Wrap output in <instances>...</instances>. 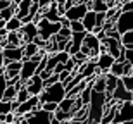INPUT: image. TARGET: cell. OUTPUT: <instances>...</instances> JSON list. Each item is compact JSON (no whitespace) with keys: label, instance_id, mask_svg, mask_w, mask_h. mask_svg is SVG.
<instances>
[{"label":"cell","instance_id":"obj_28","mask_svg":"<svg viewBox=\"0 0 133 124\" xmlns=\"http://www.w3.org/2000/svg\"><path fill=\"white\" fill-rule=\"evenodd\" d=\"M123 59L124 62L133 64V47H123Z\"/></svg>","mask_w":133,"mask_h":124},{"label":"cell","instance_id":"obj_12","mask_svg":"<svg viewBox=\"0 0 133 124\" xmlns=\"http://www.w3.org/2000/svg\"><path fill=\"white\" fill-rule=\"evenodd\" d=\"M111 98H112L114 102H133V91H128V90L123 86L121 79H118L116 88H114V91L111 93Z\"/></svg>","mask_w":133,"mask_h":124},{"label":"cell","instance_id":"obj_26","mask_svg":"<svg viewBox=\"0 0 133 124\" xmlns=\"http://www.w3.org/2000/svg\"><path fill=\"white\" fill-rule=\"evenodd\" d=\"M12 112V100L7 102V100H0V115H5Z\"/></svg>","mask_w":133,"mask_h":124},{"label":"cell","instance_id":"obj_18","mask_svg":"<svg viewBox=\"0 0 133 124\" xmlns=\"http://www.w3.org/2000/svg\"><path fill=\"white\" fill-rule=\"evenodd\" d=\"M5 41H7V45H14V47H21V45H23L21 35L17 31H9L7 36H5Z\"/></svg>","mask_w":133,"mask_h":124},{"label":"cell","instance_id":"obj_3","mask_svg":"<svg viewBox=\"0 0 133 124\" xmlns=\"http://www.w3.org/2000/svg\"><path fill=\"white\" fill-rule=\"evenodd\" d=\"M79 52H83V54L87 55V59H95V57L100 54V40L94 33H87L83 41H81Z\"/></svg>","mask_w":133,"mask_h":124},{"label":"cell","instance_id":"obj_21","mask_svg":"<svg viewBox=\"0 0 133 124\" xmlns=\"http://www.w3.org/2000/svg\"><path fill=\"white\" fill-rule=\"evenodd\" d=\"M16 93H17V88H16L14 84H7V88L4 90V95H2V100L10 102V100L16 98Z\"/></svg>","mask_w":133,"mask_h":124},{"label":"cell","instance_id":"obj_7","mask_svg":"<svg viewBox=\"0 0 133 124\" xmlns=\"http://www.w3.org/2000/svg\"><path fill=\"white\" fill-rule=\"evenodd\" d=\"M114 28L119 35H123L126 31H133V17L131 12H119V16L114 21Z\"/></svg>","mask_w":133,"mask_h":124},{"label":"cell","instance_id":"obj_24","mask_svg":"<svg viewBox=\"0 0 133 124\" xmlns=\"http://www.w3.org/2000/svg\"><path fill=\"white\" fill-rule=\"evenodd\" d=\"M30 98V93H28V90L24 88V84H23V86H21L19 90H17V93H16V102H17V104H23V102H26V100Z\"/></svg>","mask_w":133,"mask_h":124},{"label":"cell","instance_id":"obj_37","mask_svg":"<svg viewBox=\"0 0 133 124\" xmlns=\"http://www.w3.org/2000/svg\"><path fill=\"white\" fill-rule=\"evenodd\" d=\"M4 26H5V21L2 19V17H0V28H4Z\"/></svg>","mask_w":133,"mask_h":124},{"label":"cell","instance_id":"obj_15","mask_svg":"<svg viewBox=\"0 0 133 124\" xmlns=\"http://www.w3.org/2000/svg\"><path fill=\"white\" fill-rule=\"evenodd\" d=\"M17 33L21 35L23 45L33 41L35 36H38V31H36V24H35V23H26V24H23L19 28V31H17Z\"/></svg>","mask_w":133,"mask_h":124},{"label":"cell","instance_id":"obj_25","mask_svg":"<svg viewBox=\"0 0 133 124\" xmlns=\"http://www.w3.org/2000/svg\"><path fill=\"white\" fill-rule=\"evenodd\" d=\"M54 117L57 121H61V122H68V121H71L73 119V112H62V110H55L54 112Z\"/></svg>","mask_w":133,"mask_h":124},{"label":"cell","instance_id":"obj_14","mask_svg":"<svg viewBox=\"0 0 133 124\" xmlns=\"http://www.w3.org/2000/svg\"><path fill=\"white\" fill-rule=\"evenodd\" d=\"M24 88L28 90L30 97H38V95L42 93V90H43V79H42L38 74H35L24 83Z\"/></svg>","mask_w":133,"mask_h":124},{"label":"cell","instance_id":"obj_8","mask_svg":"<svg viewBox=\"0 0 133 124\" xmlns=\"http://www.w3.org/2000/svg\"><path fill=\"white\" fill-rule=\"evenodd\" d=\"M36 65H38V62H36V60H33V59H23V60H21L19 81L23 84L30 79L31 76H35V72H36Z\"/></svg>","mask_w":133,"mask_h":124},{"label":"cell","instance_id":"obj_5","mask_svg":"<svg viewBox=\"0 0 133 124\" xmlns=\"http://www.w3.org/2000/svg\"><path fill=\"white\" fill-rule=\"evenodd\" d=\"M36 31H38V36L42 38L43 41H49L52 36L57 33V31L61 30V24L59 23H50V21H47L45 17H42V19H38L36 23Z\"/></svg>","mask_w":133,"mask_h":124},{"label":"cell","instance_id":"obj_1","mask_svg":"<svg viewBox=\"0 0 133 124\" xmlns=\"http://www.w3.org/2000/svg\"><path fill=\"white\" fill-rule=\"evenodd\" d=\"M105 102H107L105 95L92 90L90 102L87 105V124H100L104 109H105Z\"/></svg>","mask_w":133,"mask_h":124},{"label":"cell","instance_id":"obj_36","mask_svg":"<svg viewBox=\"0 0 133 124\" xmlns=\"http://www.w3.org/2000/svg\"><path fill=\"white\" fill-rule=\"evenodd\" d=\"M64 0H50V4H62Z\"/></svg>","mask_w":133,"mask_h":124},{"label":"cell","instance_id":"obj_23","mask_svg":"<svg viewBox=\"0 0 133 124\" xmlns=\"http://www.w3.org/2000/svg\"><path fill=\"white\" fill-rule=\"evenodd\" d=\"M123 67H124V62H116V60H114L112 65H111V69H109V72L112 76H116V78H121V76H123Z\"/></svg>","mask_w":133,"mask_h":124},{"label":"cell","instance_id":"obj_39","mask_svg":"<svg viewBox=\"0 0 133 124\" xmlns=\"http://www.w3.org/2000/svg\"><path fill=\"white\" fill-rule=\"evenodd\" d=\"M0 124H14V122H0Z\"/></svg>","mask_w":133,"mask_h":124},{"label":"cell","instance_id":"obj_29","mask_svg":"<svg viewBox=\"0 0 133 124\" xmlns=\"http://www.w3.org/2000/svg\"><path fill=\"white\" fill-rule=\"evenodd\" d=\"M54 57H55V60H57L59 64H64V62L69 59V57H71V55H69L66 50H59V52H55V54H54Z\"/></svg>","mask_w":133,"mask_h":124},{"label":"cell","instance_id":"obj_35","mask_svg":"<svg viewBox=\"0 0 133 124\" xmlns=\"http://www.w3.org/2000/svg\"><path fill=\"white\" fill-rule=\"evenodd\" d=\"M10 4H12V0H0V10L7 9V7H9Z\"/></svg>","mask_w":133,"mask_h":124},{"label":"cell","instance_id":"obj_11","mask_svg":"<svg viewBox=\"0 0 133 124\" xmlns=\"http://www.w3.org/2000/svg\"><path fill=\"white\" fill-rule=\"evenodd\" d=\"M88 10L87 7V2H79V4H74L73 7H69L64 12V17L68 21H81V17L85 16V12Z\"/></svg>","mask_w":133,"mask_h":124},{"label":"cell","instance_id":"obj_30","mask_svg":"<svg viewBox=\"0 0 133 124\" xmlns=\"http://www.w3.org/2000/svg\"><path fill=\"white\" fill-rule=\"evenodd\" d=\"M69 30H71V33H81V31H85L83 24L79 21H69Z\"/></svg>","mask_w":133,"mask_h":124},{"label":"cell","instance_id":"obj_9","mask_svg":"<svg viewBox=\"0 0 133 124\" xmlns=\"http://www.w3.org/2000/svg\"><path fill=\"white\" fill-rule=\"evenodd\" d=\"M26 119V124H50V119L54 117V114L50 112H45V110L38 109L35 112H30V114H23Z\"/></svg>","mask_w":133,"mask_h":124},{"label":"cell","instance_id":"obj_20","mask_svg":"<svg viewBox=\"0 0 133 124\" xmlns=\"http://www.w3.org/2000/svg\"><path fill=\"white\" fill-rule=\"evenodd\" d=\"M21 26H23V23H21V21L14 16V17H10L9 21H5V26H4V28L7 31H19Z\"/></svg>","mask_w":133,"mask_h":124},{"label":"cell","instance_id":"obj_10","mask_svg":"<svg viewBox=\"0 0 133 124\" xmlns=\"http://www.w3.org/2000/svg\"><path fill=\"white\" fill-rule=\"evenodd\" d=\"M94 60H95V65H97V71H99L100 74H107L112 62H114V57L109 55L107 52H100Z\"/></svg>","mask_w":133,"mask_h":124},{"label":"cell","instance_id":"obj_22","mask_svg":"<svg viewBox=\"0 0 133 124\" xmlns=\"http://www.w3.org/2000/svg\"><path fill=\"white\" fill-rule=\"evenodd\" d=\"M119 43L121 47H133V31H126L119 35Z\"/></svg>","mask_w":133,"mask_h":124},{"label":"cell","instance_id":"obj_13","mask_svg":"<svg viewBox=\"0 0 133 124\" xmlns=\"http://www.w3.org/2000/svg\"><path fill=\"white\" fill-rule=\"evenodd\" d=\"M85 35H87V31H81V33H71V38H69V41L66 43V48H64L69 55H74L76 52H79V48H81V41H83Z\"/></svg>","mask_w":133,"mask_h":124},{"label":"cell","instance_id":"obj_17","mask_svg":"<svg viewBox=\"0 0 133 124\" xmlns=\"http://www.w3.org/2000/svg\"><path fill=\"white\" fill-rule=\"evenodd\" d=\"M79 23L83 24V30L87 31V33H92L94 28H95V12L94 10H87Z\"/></svg>","mask_w":133,"mask_h":124},{"label":"cell","instance_id":"obj_32","mask_svg":"<svg viewBox=\"0 0 133 124\" xmlns=\"http://www.w3.org/2000/svg\"><path fill=\"white\" fill-rule=\"evenodd\" d=\"M57 105H59V104H52V102H47V104H40V109L45 110V112H50V114H54L55 110H57Z\"/></svg>","mask_w":133,"mask_h":124},{"label":"cell","instance_id":"obj_19","mask_svg":"<svg viewBox=\"0 0 133 124\" xmlns=\"http://www.w3.org/2000/svg\"><path fill=\"white\" fill-rule=\"evenodd\" d=\"M73 104H74V97H64V98L59 102L57 109L62 110V112H71V109H73Z\"/></svg>","mask_w":133,"mask_h":124},{"label":"cell","instance_id":"obj_4","mask_svg":"<svg viewBox=\"0 0 133 124\" xmlns=\"http://www.w3.org/2000/svg\"><path fill=\"white\" fill-rule=\"evenodd\" d=\"M131 110H133V102H119L111 124H131L133 122Z\"/></svg>","mask_w":133,"mask_h":124},{"label":"cell","instance_id":"obj_33","mask_svg":"<svg viewBox=\"0 0 133 124\" xmlns=\"http://www.w3.org/2000/svg\"><path fill=\"white\" fill-rule=\"evenodd\" d=\"M5 88H7V79L4 76V71H0V100H2V95H4Z\"/></svg>","mask_w":133,"mask_h":124},{"label":"cell","instance_id":"obj_2","mask_svg":"<svg viewBox=\"0 0 133 124\" xmlns=\"http://www.w3.org/2000/svg\"><path fill=\"white\" fill-rule=\"evenodd\" d=\"M64 97H66L64 84L61 83V81H57V83L50 84V86H47V88L42 90V93L38 95V100H40V104H47V102L59 104Z\"/></svg>","mask_w":133,"mask_h":124},{"label":"cell","instance_id":"obj_38","mask_svg":"<svg viewBox=\"0 0 133 124\" xmlns=\"http://www.w3.org/2000/svg\"><path fill=\"white\" fill-rule=\"evenodd\" d=\"M124 2H131V0H119V4H124Z\"/></svg>","mask_w":133,"mask_h":124},{"label":"cell","instance_id":"obj_31","mask_svg":"<svg viewBox=\"0 0 133 124\" xmlns=\"http://www.w3.org/2000/svg\"><path fill=\"white\" fill-rule=\"evenodd\" d=\"M71 57H73V60L74 62H76V65H81V64H85V62H87V55L83 54V52H76V54L74 55H71Z\"/></svg>","mask_w":133,"mask_h":124},{"label":"cell","instance_id":"obj_27","mask_svg":"<svg viewBox=\"0 0 133 124\" xmlns=\"http://www.w3.org/2000/svg\"><path fill=\"white\" fill-rule=\"evenodd\" d=\"M119 79H121L123 86L128 90V91H133V74L131 76H121Z\"/></svg>","mask_w":133,"mask_h":124},{"label":"cell","instance_id":"obj_6","mask_svg":"<svg viewBox=\"0 0 133 124\" xmlns=\"http://www.w3.org/2000/svg\"><path fill=\"white\" fill-rule=\"evenodd\" d=\"M2 59H4V65L9 62H19L23 60V47H14V45H5L2 48Z\"/></svg>","mask_w":133,"mask_h":124},{"label":"cell","instance_id":"obj_16","mask_svg":"<svg viewBox=\"0 0 133 124\" xmlns=\"http://www.w3.org/2000/svg\"><path fill=\"white\" fill-rule=\"evenodd\" d=\"M76 72H79L85 79H87V78L94 79L95 76L100 74L99 71H97V65H95V60L94 59H92V60H87L85 64H81V65H79V69H76Z\"/></svg>","mask_w":133,"mask_h":124},{"label":"cell","instance_id":"obj_34","mask_svg":"<svg viewBox=\"0 0 133 124\" xmlns=\"http://www.w3.org/2000/svg\"><path fill=\"white\" fill-rule=\"evenodd\" d=\"M119 10H121V12H131V10H133V2H124V4H119Z\"/></svg>","mask_w":133,"mask_h":124},{"label":"cell","instance_id":"obj_40","mask_svg":"<svg viewBox=\"0 0 133 124\" xmlns=\"http://www.w3.org/2000/svg\"><path fill=\"white\" fill-rule=\"evenodd\" d=\"M0 54H2V47H0Z\"/></svg>","mask_w":133,"mask_h":124}]
</instances>
